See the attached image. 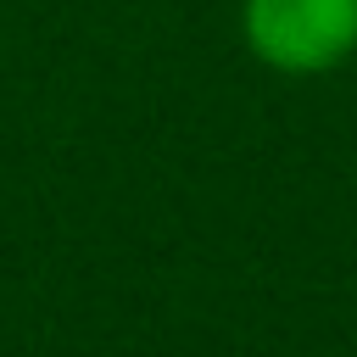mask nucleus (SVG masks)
<instances>
[{"instance_id":"f257e3e1","label":"nucleus","mask_w":357,"mask_h":357,"mask_svg":"<svg viewBox=\"0 0 357 357\" xmlns=\"http://www.w3.org/2000/svg\"><path fill=\"white\" fill-rule=\"evenodd\" d=\"M240 39L273 73H335L357 50V0H240Z\"/></svg>"}]
</instances>
